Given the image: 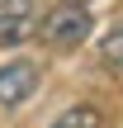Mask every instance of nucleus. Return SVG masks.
Returning a JSON list of instances; mask_svg holds the SVG:
<instances>
[{
  "instance_id": "6",
  "label": "nucleus",
  "mask_w": 123,
  "mask_h": 128,
  "mask_svg": "<svg viewBox=\"0 0 123 128\" xmlns=\"http://www.w3.org/2000/svg\"><path fill=\"white\" fill-rule=\"evenodd\" d=\"M71 5H90V0H71Z\"/></svg>"
},
{
  "instance_id": "2",
  "label": "nucleus",
  "mask_w": 123,
  "mask_h": 128,
  "mask_svg": "<svg viewBox=\"0 0 123 128\" xmlns=\"http://www.w3.org/2000/svg\"><path fill=\"white\" fill-rule=\"evenodd\" d=\"M43 86V66L38 62H5L0 66V109H19L33 100V90Z\"/></svg>"
},
{
  "instance_id": "1",
  "label": "nucleus",
  "mask_w": 123,
  "mask_h": 128,
  "mask_svg": "<svg viewBox=\"0 0 123 128\" xmlns=\"http://www.w3.org/2000/svg\"><path fill=\"white\" fill-rule=\"evenodd\" d=\"M90 28H95L90 24V5H71V0H57L43 14V24H38L47 48H81L90 38Z\"/></svg>"
},
{
  "instance_id": "4",
  "label": "nucleus",
  "mask_w": 123,
  "mask_h": 128,
  "mask_svg": "<svg viewBox=\"0 0 123 128\" xmlns=\"http://www.w3.org/2000/svg\"><path fill=\"white\" fill-rule=\"evenodd\" d=\"M47 128H100V109L95 104H66Z\"/></svg>"
},
{
  "instance_id": "5",
  "label": "nucleus",
  "mask_w": 123,
  "mask_h": 128,
  "mask_svg": "<svg viewBox=\"0 0 123 128\" xmlns=\"http://www.w3.org/2000/svg\"><path fill=\"white\" fill-rule=\"evenodd\" d=\"M100 62H109L114 71H123V24H114L100 43Z\"/></svg>"
},
{
  "instance_id": "3",
  "label": "nucleus",
  "mask_w": 123,
  "mask_h": 128,
  "mask_svg": "<svg viewBox=\"0 0 123 128\" xmlns=\"http://www.w3.org/2000/svg\"><path fill=\"white\" fill-rule=\"evenodd\" d=\"M38 24H43L38 0H0V48L24 43L28 33H38Z\"/></svg>"
}]
</instances>
